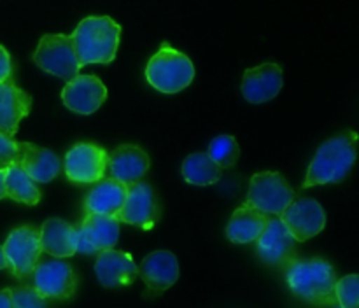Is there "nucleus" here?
Here are the masks:
<instances>
[{"label": "nucleus", "instance_id": "f257e3e1", "mask_svg": "<svg viewBox=\"0 0 359 308\" xmlns=\"http://www.w3.org/2000/svg\"><path fill=\"white\" fill-rule=\"evenodd\" d=\"M358 156V133L354 130L332 136L321 144L309 164L302 189L342 182L353 170Z\"/></svg>", "mask_w": 359, "mask_h": 308}, {"label": "nucleus", "instance_id": "f03ea898", "mask_svg": "<svg viewBox=\"0 0 359 308\" xmlns=\"http://www.w3.org/2000/svg\"><path fill=\"white\" fill-rule=\"evenodd\" d=\"M70 41L81 69L91 63L107 65L118 52L121 27L109 16H88L79 21Z\"/></svg>", "mask_w": 359, "mask_h": 308}, {"label": "nucleus", "instance_id": "7ed1b4c3", "mask_svg": "<svg viewBox=\"0 0 359 308\" xmlns=\"http://www.w3.org/2000/svg\"><path fill=\"white\" fill-rule=\"evenodd\" d=\"M337 273L325 259H294L286 268V282L291 293L307 303L333 307Z\"/></svg>", "mask_w": 359, "mask_h": 308}, {"label": "nucleus", "instance_id": "20e7f679", "mask_svg": "<svg viewBox=\"0 0 359 308\" xmlns=\"http://www.w3.org/2000/svg\"><path fill=\"white\" fill-rule=\"evenodd\" d=\"M146 79L154 90L174 94L186 90L195 79V65L184 52L163 42L151 56L146 66Z\"/></svg>", "mask_w": 359, "mask_h": 308}, {"label": "nucleus", "instance_id": "39448f33", "mask_svg": "<svg viewBox=\"0 0 359 308\" xmlns=\"http://www.w3.org/2000/svg\"><path fill=\"white\" fill-rule=\"evenodd\" d=\"M294 202V189L279 172H259L249 182L245 205L266 217H280V214Z\"/></svg>", "mask_w": 359, "mask_h": 308}, {"label": "nucleus", "instance_id": "423d86ee", "mask_svg": "<svg viewBox=\"0 0 359 308\" xmlns=\"http://www.w3.org/2000/svg\"><path fill=\"white\" fill-rule=\"evenodd\" d=\"M34 62L46 74L65 80L79 76L81 70L70 35L65 34L42 35L34 52Z\"/></svg>", "mask_w": 359, "mask_h": 308}, {"label": "nucleus", "instance_id": "0eeeda50", "mask_svg": "<svg viewBox=\"0 0 359 308\" xmlns=\"http://www.w3.org/2000/svg\"><path fill=\"white\" fill-rule=\"evenodd\" d=\"M2 248L9 272L16 279H27L37 268L42 255L39 227L30 224L16 227L6 238Z\"/></svg>", "mask_w": 359, "mask_h": 308}, {"label": "nucleus", "instance_id": "6e6552de", "mask_svg": "<svg viewBox=\"0 0 359 308\" xmlns=\"http://www.w3.org/2000/svg\"><path fill=\"white\" fill-rule=\"evenodd\" d=\"M32 275H34V289L48 301L70 300L79 286V276L74 266L63 259L53 258L48 261H39Z\"/></svg>", "mask_w": 359, "mask_h": 308}, {"label": "nucleus", "instance_id": "1a4fd4ad", "mask_svg": "<svg viewBox=\"0 0 359 308\" xmlns=\"http://www.w3.org/2000/svg\"><path fill=\"white\" fill-rule=\"evenodd\" d=\"M107 150L93 142H79L65 154V175L74 184H95L107 172Z\"/></svg>", "mask_w": 359, "mask_h": 308}, {"label": "nucleus", "instance_id": "9d476101", "mask_svg": "<svg viewBox=\"0 0 359 308\" xmlns=\"http://www.w3.org/2000/svg\"><path fill=\"white\" fill-rule=\"evenodd\" d=\"M116 217L119 223L137 226L140 230H153L161 217V203L153 186L142 181L128 186L125 205Z\"/></svg>", "mask_w": 359, "mask_h": 308}, {"label": "nucleus", "instance_id": "9b49d317", "mask_svg": "<svg viewBox=\"0 0 359 308\" xmlns=\"http://www.w3.org/2000/svg\"><path fill=\"white\" fill-rule=\"evenodd\" d=\"M297 244L298 241L291 237L280 217H270L263 233L256 240V251L266 265L286 270L294 259H298Z\"/></svg>", "mask_w": 359, "mask_h": 308}, {"label": "nucleus", "instance_id": "f8f14e48", "mask_svg": "<svg viewBox=\"0 0 359 308\" xmlns=\"http://www.w3.org/2000/svg\"><path fill=\"white\" fill-rule=\"evenodd\" d=\"M119 226L121 223L118 217L86 214L76 227V252L90 255L114 248L119 238Z\"/></svg>", "mask_w": 359, "mask_h": 308}, {"label": "nucleus", "instance_id": "ddd939ff", "mask_svg": "<svg viewBox=\"0 0 359 308\" xmlns=\"http://www.w3.org/2000/svg\"><path fill=\"white\" fill-rule=\"evenodd\" d=\"M280 220L297 241H307L326 226V212L318 200L298 198L280 214Z\"/></svg>", "mask_w": 359, "mask_h": 308}, {"label": "nucleus", "instance_id": "4468645a", "mask_svg": "<svg viewBox=\"0 0 359 308\" xmlns=\"http://www.w3.org/2000/svg\"><path fill=\"white\" fill-rule=\"evenodd\" d=\"M62 100L69 111L90 115L107 100V88L97 76H76L62 90Z\"/></svg>", "mask_w": 359, "mask_h": 308}, {"label": "nucleus", "instance_id": "2eb2a0df", "mask_svg": "<svg viewBox=\"0 0 359 308\" xmlns=\"http://www.w3.org/2000/svg\"><path fill=\"white\" fill-rule=\"evenodd\" d=\"M149 154L135 144H121L107 156V170L111 178L121 182L126 188L142 181L149 172Z\"/></svg>", "mask_w": 359, "mask_h": 308}, {"label": "nucleus", "instance_id": "dca6fc26", "mask_svg": "<svg viewBox=\"0 0 359 308\" xmlns=\"http://www.w3.org/2000/svg\"><path fill=\"white\" fill-rule=\"evenodd\" d=\"M284 84L283 69L277 63H262L244 72L242 94L251 104H266L280 93Z\"/></svg>", "mask_w": 359, "mask_h": 308}, {"label": "nucleus", "instance_id": "f3484780", "mask_svg": "<svg viewBox=\"0 0 359 308\" xmlns=\"http://www.w3.org/2000/svg\"><path fill=\"white\" fill-rule=\"evenodd\" d=\"M137 268H139V276L146 284L149 296L165 293L179 279V261L170 251L151 252Z\"/></svg>", "mask_w": 359, "mask_h": 308}, {"label": "nucleus", "instance_id": "a211bd4d", "mask_svg": "<svg viewBox=\"0 0 359 308\" xmlns=\"http://www.w3.org/2000/svg\"><path fill=\"white\" fill-rule=\"evenodd\" d=\"M95 273L104 287H126L135 282L139 268L128 252L109 248L97 255Z\"/></svg>", "mask_w": 359, "mask_h": 308}, {"label": "nucleus", "instance_id": "6ab92c4d", "mask_svg": "<svg viewBox=\"0 0 359 308\" xmlns=\"http://www.w3.org/2000/svg\"><path fill=\"white\" fill-rule=\"evenodd\" d=\"M18 167L27 172L32 181L46 184L56 178L62 170V161L51 149L32 142H20V160Z\"/></svg>", "mask_w": 359, "mask_h": 308}, {"label": "nucleus", "instance_id": "aec40b11", "mask_svg": "<svg viewBox=\"0 0 359 308\" xmlns=\"http://www.w3.org/2000/svg\"><path fill=\"white\" fill-rule=\"evenodd\" d=\"M128 188L114 178H102L95 182L93 189L84 198V214L116 217L125 205Z\"/></svg>", "mask_w": 359, "mask_h": 308}, {"label": "nucleus", "instance_id": "412c9836", "mask_svg": "<svg viewBox=\"0 0 359 308\" xmlns=\"http://www.w3.org/2000/svg\"><path fill=\"white\" fill-rule=\"evenodd\" d=\"M32 97L13 80L0 84V132L14 136L21 119L30 114Z\"/></svg>", "mask_w": 359, "mask_h": 308}, {"label": "nucleus", "instance_id": "4be33fe9", "mask_svg": "<svg viewBox=\"0 0 359 308\" xmlns=\"http://www.w3.org/2000/svg\"><path fill=\"white\" fill-rule=\"evenodd\" d=\"M42 252L56 259L72 258L76 254V226L60 217L44 220L39 227Z\"/></svg>", "mask_w": 359, "mask_h": 308}, {"label": "nucleus", "instance_id": "5701e85b", "mask_svg": "<svg viewBox=\"0 0 359 308\" xmlns=\"http://www.w3.org/2000/svg\"><path fill=\"white\" fill-rule=\"evenodd\" d=\"M270 217L263 216L258 210L251 209L245 203H242L233 214L226 226L228 240L233 244H251L259 238V234L265 230Z\"/></svg>", "mask_w": 359, "mask_h": 308}, {"label": "nucleus", "instance_id": "b1692460", "mask_svg": "<svg viewBox=\"0 0 359 308\" xmlns=\"http://www.w3.org/2000/svg\"><path fill=\"white\" fill-rule=\"evenodd\" d=\"M181 170L182 177L188 184L200 186V188L219 182L221 174H223L221 168L205 153H193L186 156L184 161H182Z\"/></svg>", "mask_w": 359, "mask_h": 308}, {"label": "nucleus", "instance_id": "393cba45", "mask_svg": "<svg viewBox=\"0 0 359 308\" xmlns=\"http://www.w3.org/2000/svg\"><path fill=\"white\" fill-rule=\"evenodd\" d=\"M4 184H6V198L30 206L41 202V191L37 188V182L32 181L27 172L21 170L18 164L7 168Z\"/></svg>", "mask_w": 359, "mask_h": 308}, {"label": "nucleus", "instance_id": "a878e982", "mask_svg": "<svg viewBox=\"0 0 359 308\" xmlns=\"http://www.w3.org/2000/svg\"><path fill=\"white\" fill-rule=\"evenodd\" d=\"M207 156L223 170V168H233L241 158V147L235 136L219 135L212 139L209 144V153Z\"/></svg>", "mask_w": 359, "mask_h": 308}, {"label": "nucleus", "instance_id": "bb28decb", "mask_svg": "<svg viewBox=\"0 0 359 308\" xmlns=\"http://www.w3.org/2000/svg\"><path fill=\"white\" fill-rule=\"evenodd\" d=\"M335 300L342 308H359V279L356 273L337 280Z\"/></svg>", "mask_w": 359, "mask_h": 308}, {"label": "nucleus", "instance_id": "cd10ccee", "mask_svg": "<svg viewBox=\"0 0 359 308\" xmlns=\"http://www.w3.org/2000/svg\"><path fill=\"white\" fill-rule=\"evenodd\" d=\"M13 308H48V300L42 298L34 287H14L11 289Z\"/></svg>", "mask_w": 359, "mask_h": 308}, {"label": "nucleus", "instance_id": "c85d7f7f", "mask_svg": "<svg viewBox=\"0 0 359 308\" xmlns=\"http://www.w3.org/2000/svg\"><path fill=\"white\" fill-rule=\"evenodd\" d=\"M20 160V142L9 133L0 132V170H7Z\"/></svg>", "mask_w": 359, "mask_h": 308}, {"label": "nucleus", "instance_id": "c756f323", "mask_svg": "<svg viewBox=\"0 0 359 308\" xmlns=\"http://www.w3.org/2000/svg\"><path fill=\"white\" fill-rule=\"evenodd\" d=\"M13 74V62H11V55L2 44H0V84L11 79Z\"/></svg>", "mask_w": 359, "mask_h": 308}, {"label": "nucleus", "instance_id": "7c9ffc66", "mask_svg": "<svg viewBox=\"0 0 359 308\" xmlns=\"http://www.w3.org/2000/svg\"><path fill=\"white\" fill-rule=\"evenodd\" d=\"M0 308H13V298H11V289L0 290Z\"/></svg>", "mask_w": 359, "mask_h": 308}, {"label": "nucleus", "instance_id": "2f4dec72", "mask_svg": "<svg viewBox=\"0 0 359 308\" xmlns=\"http://www.w3.org/2000/svg\"><path fill=\"white\" fill-rule=\"evenodd\" d=\"M4 181H6V170H0V200L6 198V184H4Z\"/></svg>", "mask_w": 359, "mask_h": 308}, {"label": "nucleus", "instance_id": "473e14b6", "mask_svg": "<svg viewBox=\"0 0 359 308\" xmlns=\"http://www.w3.org/2000/svg\"><path fill=\"white\" fill-rule=\"evenodd\" d=\"M7 268V262H6V255H4V248L0 245V270H6Z\"/></svg>", "mask_w": 359, "mask_h": 308}, {"label": "nucleus", "instance_id": "72a5a7b5", "mask_svg": "<svg viewBox=\"0 0 359 308\" xmlns=\"http://www.w3.org/2000/svg\"><path fill=\"white\" fill-rule=\"evenodd\" d=\"M332 308H342V307H339V304H333V307Z\"/></svg>", "mask_w": 359, "mask_h": 308}]
</instances>
